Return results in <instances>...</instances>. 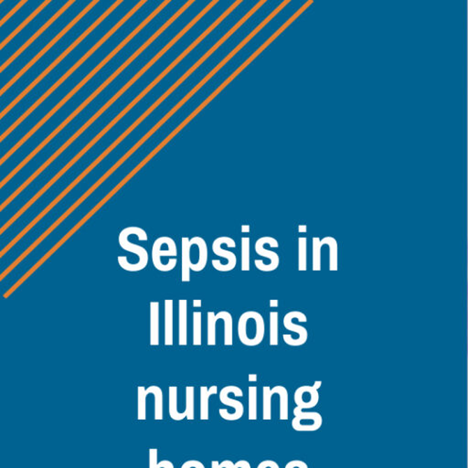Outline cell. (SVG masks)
<instances>
[{
	"instance_id": "52",
	"label": "cell",
	"mask_w": 468,
	"mask_h": 468,
	"mask_svg": "<svg viewBox=\"0 0 468 468\" xmlns=\"http://www.w3.org/2000/svg\"><path fill=\"white\" fill-rule=\"evenodd\" d=\"M307 229H308L307 225H299V232H301V234H302V232H308Z\"/></svg>"
},
{
	"instance_id": "1",
	"label": "cell",
	"mask_w": 468,
	"mask_h": 468,
	"mask_svg": "<svg viewBox=\"0 0 468 468\" xmlns=\"http://www.w3.org/2000/svg\"><path fill=\"white\" fill-rule=\"evenodd\" d=\"M218 3H219V0H213V1L209 3V5L206 6V7L201 11V13L197 15V16L194 17V19L191 20L190 22H188V24L185 26V27L182 29L181 31H179V33L176 34V36L173 38V39L170 40L166 46L164 47L163 49H161V51L158 52V54H156L154 57H153L151 60H150L149 63H147L146 66L139 70V72L135 73V75L133 76L130 80L126 82V84L123 85L122 88H121L119 92L114 94V96L112 97L110 100H108L107 104L103 105V107L100 108L99 110L97 111L96 113L94 114L93 116L91 117V119L88 120L87 122L85 123L84 125L82 126V128L79 129V130L76 132L75 135H73L72 137H70L69 139H68L66 142L64 143L63 145L61 146L60 149H59L57 151H56L54 154L52 156L51 158H48V160L44 162V163L41 165L39 169H38L36 172L33 173V174L29 176L27 181H26L22 185V186H20L16 191H15L14 196L17 197L19 195V194L22 193V190H24L25 188H27L29 185L34 181L35 179L37 178V176H39L41 173H43L44 170H45L47 167H48L50 165H51L52 162H54L56 158L59 157V156L63 154V153L66 151L68 147L72 145V144L75 142V141L77 139V138L80 137L82 134H84V132H85L88 128H90V126H92L93 123L96 122V121L98 119L99 117L101 116L105 111L108 110V109L110 108V107H112V105H113L114 103H116L117 100H119L120 97L122 96L123 94L129 89V88L133 86L135 82L139 80V79L142 77L145 73H146L147 70H149L150 68L154 66L155 64L157 63L158 61H160V59L163 57V56L166 54L167 52H169V50L172 49V47L174 46L175 44L178 43V41L181 40V38L183 37L188 31H190V29H193L194 26H195L197 23H198L199 20H201L202 17L209 13V11L211 10V8H214L215 6L218 4Z\"/></svg>"
},
{
	"instance_id": "37",
	"label": "cell",
	"mask_w": 468,
	"mask_h": 468,
	"mask_svg": "<svg viewBox=\"0 0 468 468\" xmlns=\"http://www.w3.org/2000/svg\"><path fill=\"white\" fill-rule=\"evenodd\" d=\"M202 312H193V345L202 346Z\"/></svg>"
},
{
	"instance_id": "33",
	"label": "cell",
	"mask_w": 468,
	"mask_h": 468,
	"mask_svg": "<svg viewBox=\"0 0 468 468\" xmlns=\"http://www.w3.org/2000/svg\"><path fill=\"white\" fill-rule=\"evenodd\" d=\"M299 270L305 272L308 270V239L299 238Z\"/></svg>"
},
{
	"instance_id": "45",
	"label": "cell",
	"mask_w": 468,
	"mask_h": 468,
	"mask_svg": "<svg viewBox=\"0 0 468 468\" xmlns=\"http://www.w3.org/2000/svg\"><path fill=\"white\" fill-rule=\"evenodd\" d=\"M235 467L236 468H251V465H250L248 461L240 460L237 463H235Z\"/></svg>"
},
{
	"instance_id": "27",
	"label": "cell",
	"mask_w": 468,
	"mask_h": 468,
	"mask_svg": "<svg viewBox=\"0 0 468 468\" xmlns=\"http://www.w3.org/2000/svg\"><path fill=\"white\" fill-rule=\"evenodd\" d=\"M147 395L153 394L155 397V419L163 420V391L161 388L152 385L146 388Z\"/></svg>"
},
{
	"instance_id": "15",
	"label": "cell",
	"mask_w": 468,
	"mask_h": 468,
	"mask_svg": "<svg viewBox=\"0 0 468 468\" xmlns=\"http://www.w3.org/2000/svg\"><path fill=\"white\" fill-rule=\"evenodd\" d=\"M301 313V311H291L288 312L284 317L282 323H284L285 328L287 331L294 332V333L299 335L297 338H294L292 335L285 334L282 335L285 344H287L288 346L300 347L307 343L308 340V329L305 326L297 325L294 322V320L299 317Z\"/></svg>"
},
{
	"instance_id": "42",
	"label": "cell",
	"mask_w": 468,
	"mask_h": 468,
	"mask_svg": "<svg viewBox=\"0 0 468 468\" xmlns=\"http://www.w3.org/2000/svg\"><path fill=\"white\" fill-rule=\"evenodd\" d=\"M181 468H206L201 461L188 460L182 465Z\"/></svg>"
},
{
	"instance_id": "9",
	"label": "cell",
	"mask_w": 468,
	"mask_h": 468,
	"mask_svg": "<svg viewBox=\"0 0 468 468\" xmlns=\"http://www.w3.org/2000/svg\"><path fill=\"white\" fill-rule=\"evenodd\" d=\"M99 2V0H93V1L90 2L87 7L84 8V10H82L81 13L77 15V16L73 17V20H70V22L68 23L66 27L61 29V31L59 32L57 35H56L54 39L50 41V43L47 44V45L44 47L43 50H41L39 54L35 55L33 59H31V60L29 61V63L26 64V66L23 67L19 73H17V75H15L14 77L11 79L10 81L8 82L7 84H5L4 86L1 88V91H0V96H4V93L7 92L8 90H10V87L13 86V84H16V82L19 81L20 79L22 78V76L24 75L25 73H27L28 70L31 69V68L33 66L34 64L36 63L41 57H43L44 54H46L47 52L50 51V49H52V47H54L55 44L61 39V38L66 36V33H68L70 29L75 27V26L77 24L78 22H80L81 20L85 16V15L89 13L93 8H96V6L98 4Z\"/></svg>"
},
{
	"instance_id": "22",
	"label": "cell",
	"mask_w": 468,
	"mask_h": 468,
	"mask_svg": "<svg viewBox=\"0 0 468 468\" xmlns=\"http://www.w3.org/2000/svg\"><path fill=\"white\" fill-rule=\"evenodd\" d=\"M174 322H173V300H165V345H173V331H174Z\"/></svg>"
},
{
	"instance_id": "23",
	"label": "cell",
	"mask_w": 468,
	"mask_h": 468,
	"mask_svg": "<svg viewBox=\"0 0 468 468\" xmlns=\"http://www.w3.org/2000/svg\"><path fill=\"white\" fill-rule=\"evenodd\" d=\"M51 3H52V0H47V1L41 3V5L39 8H37L36 10L33 11V13L29 15V16L24 20V22L20 23V24L17 26V27L15 29L14 31L11 32V33L8 35V36L6 38L5 40H2L1 44H0V49H4L5 46L7 45L8 43H10V41L13 40L14 38L16 37L17 35L22 31L23 29L27 27V26L29 24V22H31L32 20H33L35 17H36L38 15L41 13V11L45 10L47 6L51 4Z\"/></svg>"
},
{
	"instance_id": "38",
	"label": "cell",
	"mask_w": 468,
	"mask_h": 468,
	"mask_svg": "<svg viewBox=\"0 0 468 468\" xmlns=\"http://www.w3.org/2000/svg\"><path fill=\"white\" fill-rule=\"evenodd\" d=\"M270 345H278V312H270Z\"/></svg>"
},
{
	"instance_id": "44",
	"label": "cell",
	"mask_w": 468,
	"mask_h": 468,
	"mask_svg": "<svg viewBox=\"0 0 468 468\" xmlns=\"http://www.w3.org/2000/svg\"><path fill=\"white\" fill-rule=\"evenodd\" d=\"M257 468H280L276 462L273 460H266L258 465Z\"/></svg>"
},
{
	"instance_id": "24",
	"label": "cell",
	"mask_w": 468,
	"mask_h": 468,
	"mask_svg": "<svg viewBox=\"0 0 468 468\" xmlns=\"http://www.w3.org/2000/svg\"><path fill=\"white\" fill-rule=\"evenodd\" d=\"M190 238L181 239V281H190Z\"/></svg>"
},
{
	"instance_id": "39",
	"label": "cell",
	"mask_w": 468,
	"mask_h": 468,
	"mask_svg": "<svg viewBox=\"0 0 468 468\" xmlns=\"http://www.w3.org/2000/svg\"><path fill=\"white\" fill-rule=\"evenodd\" d=\"M250 246L251 241L249 237L241 238V271H250Z\"/></svg>"
},
{
	"instance_id": "21",
	"label": "cell",
	"mask_w": 468,
	"mask_h": 468,
	"mask_svg": "<svg viewBox=\"0 0 468 468\" xmlns=\"http://www.w3.org/2000/svg\"><path fill=\"white\" fill-rule=\"evenodd\" d=\"M179 345H188V301H179Z\"/></svg>"
},
{
	"instance_id": "34",
	"label": "cell",
	"mask_w": 468,
	"mask_h": 468,
	"mask_svg": "<svg viewBox=\"0 0 468 468\" xmlns=\"http://www.w3.org/2000/svg\"><path fill=\"white\" fill-rule=\"evenodd\" d=\"M169 412L172 419L179 421L181 413L178 410V387L176 386L169 388Z\"/></svg>"
},
{
	"instance_id": "32",
	"label": "cell",
	"mask_w": 468,
	"mask_h": 468,
	"mask_svg": "<svg viewBox=\"0 0 468 468\" xmlns=\"http://www.w3.org/2000/svg\"><path fill=\"white\" fill-rule=\"evenodd\" d=\"M218 319L213 311L207 314V344L209 346L216 345V324Z\"/></svg>"
},
{
	"instance_id": "31",
	"label": "cell",
	"mask_w": 468,
	"mask_h": 468,
	"mask_svg": "<svg viewBox=\"0 0 468 468\" xmlns=\"http://www.w3.org/2000/svg\"><path fill=\"white\" fill-rule=\"evenodd\" d=\"M323 239L319 237L313 238V255H312V269L315 272L322 271V247L325 246Z\"/></svg>"
},
{
	"instance_id": "51",
	"label": "cell",
	"mask_w": 468,
	"mask_h": 468,
	"mask_svg": "<svg viewBox=\"0 0 468 468\" xmlns=\"http://www.w3.org/2000/svg\"><path fill=\"white\" fill-rule=\"evenodd\" d=\"M257 375H249V382H257Z\"/></svg>"
},
{
	"instance_id": "13",
	"label": "cell",
	"mask_w": 468,
	"mask_h": 468,
	"mask_svg": "<svg viewBox=\"0 0 468 468\" xmlns=\"http://www.w3.org/2000/svg\"><path fill=\"white\" fill-rule=\"evenodd\" d=\"M292 428L297 432H316L323 425L322 415L317 412H304L302 409H294Z\"/></svg>"
},
{
	"instance_id": "48",
	"label": "cell",
	"mask_w": 468,
	"mask_h": 468,
	"mask_svg": "<svg viewBox=\"0 0 468 468\" xmlns=\"http://www.w3.org/2000/svg\"><path fill=\"white\" fill-rule=\"evenodd\" d=\"M269 303H270V307L271 308H278V304H279L278 300H276V299L275 300H270Z\"/></svg>"
},
{
	"instance_id": "8",
	"label": "cell",
	"mask_w": 468,
	"mask_h": 468,
	"mask_svg": "<svg viewBox=\"0 0 468 468\" xmlns=\"http://www.w3.org/2000/svg\"><path fill=\"white\" fill-rule=\"evenodd\" d=\"M266 335V323L257 311H246L238 322V338L244 346L256 347L263 342Z\"/></svg>"
},
{
	"instance_id": "35",
	"label": "cell",
	"mask_w": 468,
	"mask_h": 468,
	"mask_svg": "<svg viewBox=\"0 0 468 468\" xmlns=\"http://www.w3.org/2000/svg\"><path fill=\"white\" fill-rule=\"evenodd\" d=\"M146 388L140 386L137 388V419H146Z\"/></svg>"
},
{
	"instance_id": "16",
	"label": "cell",
	"mask_w": 468,
	"mask_h": 468,
	"mask_svg": "<svg viewBox=\"0 0 468 468\" xmlns=\"http://www.w3.org/2000/svg\"><path fill=\"white\" fill-rule=\"evenodd\" d=\"M75 0H70V1H67L66 4H64L63 7H61L60 10H59L57 13L54 15V16H52L51 19H49L48 22L44 23V24L41 26V27L38 29V31L35 32V33L32 35V36L29 38V39L26 41L24 44H22V46L20 47V48L17 50V52H15V54L11 56L10 59H8L6 63L2 64L1 67H0V70H1V73L4 72L6 68L10 66V64L13 63V61L16 60V59L19 57V56L22 54L23 52H25L26 50H27L29 47L31 46V44L33 43L34 41L36 40L41 34L43 33L44 31H46L47 29L51 27V26L54 24L56 20H57L59 17L61 16V15H63L64 13H66V11L69 10V8L72 7V6L75 4Z\"/></svg>"
},
{
	"instance_id": "25",
	"label": "cell",
	"mask_w": 468,
	"mask_h": 468,
	"mask_svg": "<svg viewBox=\"0 0 468 468\" xmlns=\"http://www.w3.org/2000/svg\"><path fill=\"white\" fill-rule=\"evenodd\" d=\"M218 322L222 320L225 323V345H234V319L228 311H220L216 314Z\"/></svg>"
},
{
	"instance_id": "12",
	"label": "cell",
	"mask_w": 468,
	"mask_h": 468,
	"mask_svg": "<svg viewBox=\"0 0 468 468\" xmlns=\"http://www.w3.org/2000/svg\"><path fill=\"white\" fill-rule=\"evenodd\" d=\"M267 244H273V246L279 247L278 240L273 237L264 236L256 241L255 246L256 254L270 260V264H264L263 260L255 261V267L262 272H273V271L278 269L279 264H280V257L275 252L266 249V246Z\"/></svg>"
},
{
	"instance_id": "30",
	"label": "cell",
	"mask_w": 468,
	"mask_h": 468,
	"mask_svg": "<svg viewBox=\"0 0 468 468\" xmlns=\"http://www.w3.org/2000/svg\"><path fill=\"white\" fill-rule=\"evenodd\" d=\"M194 402H195V388L193 386H188L186 388V408L183 413L179 414V421L186 419V418L190 421L195 419Z\"/></svg>"
},
{
	"instance_id": "5",
	"label": "cell",
	"mask_w": 468,
	"mask_h": 468,
	"mask_svg": "<svg viewBox=\"0 0 468 468\" xmlns=\"http://www.w3.org/2000/svg\"><path fill=\"white\" fill-rule=\"evenodd\" d=\"M149 2L147 0H142V1H139L137 3V5L135 6L134 8H132L131 10H129V13L128 14H126L125 16L122 17L119 20V22L116 23V25L114 26L113 28L110 29L107 32V34L105 35L104 37L101 38L75 64V66H72L70 68L69 70H67L66 73L57 82H55L54 85L51 88H49L48 91H47L46 93H44L43 96L40 97L39 99L37 100L36 102L34 103L33 105H31V107L28 108L27 110H26L24 114H22V116L19 117L15 122L6 130L5 132H3L1 135V137H0V142H3L6 139V137H8V135H10L20 125H22L23 121H25L26 119H28L29 116V114H31L33 113L35 110H37V108L40 107L45 100L48 99L50 96H52V93L55 92L56 90L58 89L59 87L61 86V84H63L64 82L67 80L68 78L70 77V75H73V73L75 72L76 70L79 69V67L82 66V64L85 63L92 56L94 52L97 51L105 43H107V41L110 39V37L113 36L114 33L119 29L122 27L123 24H125L126 22H128L129 20L131 19L132 17L134 16L135 13H137L138 10H140L141 8L143 7L144 5H146V3Z\"/></svg>"
},
{
	"instance_id": "43",
	"label": "cell",
	"mask_w": 468,
	"mask_h": 468,
	"mask_svg": "<svg viewBox=\"0 0 468 468\" xmlns=\"http://www.w3.org/2000/svg\"><path fill=\"white\" fill-rule=\"evenodd\" d=\"M285 468H308V466L304 461L293 460L289 462Z\"/></svg>"
},
{
	"instance_id": "3",
	"label": "cell",
	"mask_w": 468,
	"mask_h": 468,
	"mask_svg": "<svg viewBox=\"0 0 468 468\" xmlns=\"http://www.w3.org/2000/svg\"><path fill=\"white\" fill-rule=\"evenodd\" d=\"M217 27L218 26L216 23H213L210 27H209L207 29H205V31L202 32V35H199V36L197 38V39L194 40L193 43H191L190 45L188 46V48L185 50V51L182 52L181 55L179 56V57H176L175 60L173 61L172 63H170L169 66H167L166 69H165L163 72H162L160 75H158V77L156 78L155 80L149 85V86H146V88H145L142 92L138 94V96L135 97L133 101H132L130 104L128 105V107H126L125 109H123V110L121 111L120 113L117 114V116L114 117V119L112 120L111 122L109 123L104 129H103V130L100 131V133L96 135V137H94L93 139L91 140L90 142L88 143L87 145L85 146L84 149H82L81 151L75 156V158H72V160L68 162V164H66V166H64L63 169H61L60 172H59L57 174H56L54 178H52L51 181H50L48 183L45 185V186L41 188L39 193H38L39 194H36V195L33 197V199L29 202V204L31 205L32 203H33L35 201H37V199H39L44 193H46V191L48 190L49 188H51L56 181H59V179H61V176L66 174L68 170H69L70 167L73 166V165L77 163V162L80 160L81 158L84 157V156L86 154V153L89 151L91 149H93V147L96 146V144L98 143L99 141L101 140L102 138L108 133V132H110L111 129L113 128L114 126L117 125V123H119V121L123 119V117H125L126 114H128L129 112H130L132 109H133L135 105H137L138 103H139L141 100H142L144 97L146 96V94H149L153 88L157 86V85L160 84V82L163 80V79L166 77V76L169 75V73L172 72V70L174 69V68L178 66V64L181 63L182 60H183V59L186 58L187 56L190 54V52H193V50L195 49L196 47L198 46L203 40H205L206 38H207L209 35H210L211 32H213Z\"/></svg>"
},
{
	"instance_id": "20",
	"label": "cell",
	"mask_w": 468,
	"mask_h": 468,
	"mask_svg": "<svg viewBox=\"0 0 468 468\" xmlns=\"http://www.w3.org/2000/svg\"><path fill=\"white\" fill-rule=\"evenodd\" d=\"M150 345H160V303H150Z\"/></svg>"
},
{
	"instance_id": "40",
	"label": "cell",
	"mask_w": 468,
	"mask_h": 468,
	"mask_svg": "<svg viewBox=\"0 0 468 468\" xmlns=\"http://www.w3.org/2000/svg\"><path fill=\"white\" fill-rule=\"evenodd\" d=\"M166 460L158 462V449H149V468H164Z\"/></svg>"
},
{
	"instance_id": "17",
	"label": "cell",
	"mask_w": 468,
	"mask_h": 468,
	"mask_svg": "<svg viewBox=\"0 0 468 468\" xmlns=\"http://www.w3.org/2000/svg\"><path fill=\"white\" fill-rule=\"evenodd\" d=\"M190 270L202 272L208 264L209 250L203 238L195 236L190 240Z\"/></svg>"
},
{
	"instance_id": "2",
	"label": "cell",
	"mask_w": 468,
	"mask_h": 468,
	"mask_svg": "<svg viewBox=\"0 0 468 468\" xmlns=\"http://www.w3.org/2000/svg\"><path fill=\"white\" fill-rule=\"evenodd\" d=\"M194 3H195V0H190V1L185 3V4L182 6V7L179 8V10L176 11L175 14H173L172 17H169V19L167 20V22H165L164 24L162 25L161 27L158 29L154 34L152 35L151 37L149 38V39H147L146 41H145V43H144L142 45H141L139 48H138L137 51H135L134 54H132L130 57H129L128 60H126L125 63L122 64V66H121L119 68H117L116 72H114L113 75L109 76L107 80L103 82V84L100 85V86L97 88V89L94 91V92L91 94V96L88 97V98L85 100L84 103H82V104L79 105L77 108H76V110L73 111V113L70 114V116H68L67 119L64 120L63 122L61 123V125L59 126L54 132H52V134L48 135V137H47L45 139H44L43 142H41L40 145L38 146L36 149H35L33 151H32L31 154L28 156L27 158H25L24 160L20 162V163L17 165L16 167H15L13 172L10 173V174L6 176L4 179H2L0 187H4L8 181H10L11 179L14 178V176H16L17 173H19L20 170H22L23 167H24L26 165H27L29 162L35 157V156L39 154L41 150H43L44 147L48 145V144L51 142L52 139H54L56 135L60 133V132L63 131V129L66 128V126L69 125V123L72 122V121L75 119V117L77 116L78 114H80L81 112L84 110V109L88 105L91 104V103H92L93 100L96 99V97L98 96L99 94L101 93L103 91H104L105 88L108 86L109 84H111L112 82L116 80L117 76H119L121 73H122L123 70L126 69V68L130 66V64L133 63L135 59L139 57V55L143 54V52H145L146 50L149 48V47L151 45V44L154 43V41L157 40L158 37L161 36L162 33H164V32L166 31L167 29L173 24V23L176 22V20H178L179 17L181 16V15H183L185 11H186L188 8H190V6L194 4Z\"/></svg>"
},
{
	"instance_id": "41",
	"label": "cell",
	"mask_w": 468,
	"mask_h": 468,
	"mask_svg": "<svg viewBox=\"0 0 468 468\" xmlns=\"http://www.w3.org/2000/svg\"><path fill=\"white\" fill-rule=\"evenodd\" d=\"M28 1L27 0H22V1H20L17 3L16 6L8 13V14L4 15V16L2 17L1 20H0V26L3 27L4 26L5 23L8 22V20L10 19L11 17L13 16V15L16 14L17 11L20 10L24 6L25 4H27Z\"/></svg>"
},
{
	"instance_id": "55",
	"label": "cell",
	"mask_w": 468,
	"mask_h": 468,
	"mask_svg": "<svg viewBox=\"0 0 468 468\" xmlns=\"http://www.w3.org/2000/svg\"><path fill=\"white\" fill-rule=\"evenodd\" d=\"M467 288H468V287H467ZM467 292H468V291H467ZM467 352H468V341H467Z\"/></svg>"
},
{
	"instance_id": "28",
	"label": "cell",
	"mask_w": 468,
	"mask_h": 468,
	"mask_svg": "<svg viewBox=\"0 0 468 468\" xmlns=\"http://www.w3.org/2000/svg\"><path fill=\"white\" fill-rule=\"evenodd\" d=\"M218 393V387L213 385L210 388L201 387V420H209V401L211 395Z\"/></svg>"
},
{
	"instance_id": "18",
	"label": "cell",
	"mask_w": 468,
	"mask_h": 468,
	"mask_svg": "<svg viewBox=\"0 0 468 468\" xmlns=\"http://www.w3.org/2000/svg\"><path fill=\"white\" fill-rule=\"evenodd\" d=\"M152 262L156 269L160 270L162 258L176 257L178 248L172 238L163 236L158 238L152 247Z\"/></svg>"
},
{
	"instance_id": "10",
	"label": "cell",
	"mask_w": 468,
	"mask_h": 468,
	"mask_svg": "<svg viewBox=\"0 0 468 468\" xmlns=\"http://www.w3.org/2000/svg\"><path fill=\"white\" fill-rule=\"evenodd\" d=\"M131 234L135 235L138 237L139 241H147V234L142 228L139 227H128L123 229L122 232H120L119 237V243L121 248L128 251L129 252H133V254L137 255L138 257V263L135 264L132 272H138L145 269L147 264H149V254L144 247L137 246V244L132 243L129 241L128 238Z\"/></svg>"
},
{
	"instance_id": "6",
	"label": "cell",
	"mask_w": 468,
	"mask_h": 468,
	"mask_svg": "<svg viewBox=\"0 0 468 468\" xmlns=\"http://www.w3.org/2000/svg\"><path fill=\"white\" fill-rule=\"evenodd\" d=\"M190 75H193V72H191L190 70H188L186 73H183V75H182L178 81H176L175 84H173L172 87L169 88V90L166 91V93L162 94L160 98H158L157 101H156L154 104L151 105V107L147 109L145 113H144L142 116L139 117V119L135 120V122L132 123V125L129 126V128L126 129V130L123 132V133L121 135L120 137L117 138V139L114 141L113 144H112V145H110V146H108L107 149H105V151L103 152L102 154L100 155L96 160L93 161V163L91 164L90 166L87 167V169H85L84 172H82L81 174L79 175L77 178H76L75 181H73L72 183H70L69 186H68L66 190L63 191V193H61V195H59L57 198H56L55 202L57 203L58 202H60L61 199H63L64 196L67 195V194L69 193L73 188L77 186V185L80 183V182L85 178V176H88V174H90V173L92 172L93 170L96 169V167L98 166V165L101 163V162L104 160L105 158H107V156L110 154V153L113 151V150L116 149V146H119L120 144L122 143L123 141L125 140L126 138L128 137V135H130L132 132H133L135 129L137 128V126H139L140 123L146 119V117H149L150 114H151L153 112L156 110V109L160 107L162 103H163L165 100L167 98V97L172 96V94L174 93L175 91L178 89V88L181 86V85L183 84V82L186 81L188 77H190Z\"/></svg>"
},
{
	"instance_id": "19",
	"label": "cell",
	"mask_w": 468,
	"mask_h": 468,
	"mask_svg": "<svg viewBox=\"0 0 468 468\" xmlns=\"http://www.w3.org/2000/svg\"><path fill=\"white\" fill-rule=\"evenodd\" d=\"M294 401L297 407L302 410H309V409L316 407L319 402V391L308 385L299 387L294 391Z\"/></svg>"
},
{
	"instance_id": "14",
	"label": "cell",
	"mask_w": 468,
	"mask_h": 468,
	"mask_svg": "<svg viewBox=\"0 0 468 468\" xmlns=\"http://www.w3.org/2000/svg\"><path fill=\"white\" fill-rule=\"evenodd\" d=\"M235 243V241L228 236L219 237L213 241V251L214 255L227 260V264H222V262L220 260L211 261L215 270L219 271V272H229V271L234 270L236 267V255H235L234 252L228 251V250H225L222 247L225 243Z\"/></svg>"
},
{
	"instance_id": "7",
	"label": "cell",
	"mask_w": 468,
	"mask_h": 468,
	"mask_svg": "<svg viewBox=\"0 0 468 468\" xmlns=\"http://www.w3.org/2000/svg\"><path fill=\"white\" fill-rule=\"evenodd\" d=\"M123 2V0H117V1L113 3L111 7L109 8L107 10H105V13H103L101 16H100L98 19H97L96 22H94L93 24L90 26V27H88L86 29H85V31L82 32L80 36H79L77 39L73 41V43L70 44L69 47H68V48L63 52V54L59 56V57L56 58L55 61H52V63L50 64V66L47 67L46 69L44 70L43 72L41 73L40 75L38 76V77L35 79L34 81H32L31 84H29L28 86L26 87L25 89L23 90L22 92L20 93L19 96H17L16 98H15L13 101L10 103V105H8L7 107L3 109L1 114H0V119H4L6 114L10 113V112L13 110V109L16 107V105L19 104V103L22 101V100L24 98V97L27 96L29 92H31V91L33 90L34 88L37 86V84H39L40 82L43 81L47 75H49V73H51L52 70H54L55 68L57 67L59 64H60L61 61H63L64 59H66L67 56L70 54V52H73V50H75L76 47L79 45V44H81L82 41L86 39V38L89 36L91 33H92L94 29L98 27V26L101 24V23L104 22L105 19H107L109 15L113 13L114 11L116 10L121 4H122Z\"/></svg>"
},
{
	"instance_id": "36",
	"label": "cell",
	"mask_w": 468,
	"mask_h": 468,
	"mask_svg": "<svg viewBox=\"0 0 468 468\" xmlns=\"http://www.w3.org/2000/svg\"><path fill=\"white\" fill-rule=\"evenodd\" d=\"M248 402L249 420H256L257 419V387H249Z\"/></svg>"
},
{
	"instance_id": "54",
	"label": "cell",
	"mask_w": 468,
	"mask_h": 468,
	"mask_svg": "<svg viewBox=\"0 0 468 468\" xmlns=\"http://www.w3.org/2000/svg\"><path fill=\"white\" fill-rule=\"evenodd\" d=\"M226 468H236V467H235V464L232 463V461L228 460L227 466H226Z\"/></svg>"
},
{
	"instance_id": "46",
	"label": "cell",
	"mask_w": 468,
	"mask_h": 468,
	"mask_svg": "<svg viewBox=\"0 0 468 468\" xmlns=\"http://www.w3.org/2000/svg\"><path fill=\"white\" fill-rule=\"evenodd\" d=\"M226 463H227L226 460L222 462V463H219L218 461H213L211 462V468H225Z\"/></svg>"
},
{
	"instance_id": "4",
	"label": "cell",
	"mask_w": 468,
	"mask_h": 468,
	"mask_svg": "<svg viewBox=\"0 0 468 468\" xmlns=\"http://www.w3.org/2000/svg\"><path fill=\"white\" fill-rule=\"evenodd\" d=\"M170 3H172L170 0H166V1L161 2V4L158 6V7L156 8V10H154L151 14L149 15V16H147L146 19L144 20L143 22H141L140 24L134 29V31H132L131 33H129L128 37H126L125 39L121 41L119 45H117L116 48H114L113 51H112L110 54L107 56V57L103 59V61L98 64V66H96V68H93L92 72L88 73V75L85 76L84 80H82L80 82H79V84L76 85V86L73 88V89L70 91V92L68 93L67 96L64 97V98L61 100L60 103H58V104L56 105L55 107L52 108V110L50 111L49 113L47 114L46 116H44L39 123H37V125L33 126V128H31V130H29L28 133L26 134L24 137H23L22 139H20L19 142L16 144V145H14L13 147H11V149L8 150V151L6 153L4 156H3L1 160H0V165L2 166V165L4 164L5 162L11 157V156L15 154V152H17V150L20 149V147L24 145V144L27 142L29 138H31L32 135H33L38 130H39V129H40L41 126H43L44 123L48 122V121L51 119L52 117L54 116V114L57 113V112L60 110V109L63 107L67 102H69L70 100L73 98V96H75V94L77 93L79 91H80L82 88L87 84L88 82L92 80L93 76L96 75V73H98L100 70L103 69V68L107 66L109 61H110L114 57V56L119 54L120 51H122V50L125 48V47L128 45V44L130 43V41L133 40L134 38L137 36V35L141 31H142V29H145L146 26L149 25V23L151 22L152 20L158 16V15H160L161 11L163 10L165 8H167V6L170 4Z\"/></svg>"
},
{
	"instance_id": "26",
	"label": "cell",
	"mask_w": 468,
	"mask_h": 468,
	"mask_svg": "<svg viewBox=\"0 0 468 468\" xmlns=\"http://www.w3.org/2000/svg\"><path fill=\"white\" fill-rule=\"evenodd\" d=\"M278 386L263 388V419H272V400L273 396L278 395Z\"/></svg>"
},
{
	"instance_id": "49",
	"label": "cell",
	"mask_w": 468,
	"mask_h": 468,
	"mask_svg": "<svg viewBox=\"0 0 468 468\" xmlns=\"http://www.w3.org/2000/svg\"><path fill=\"white\" fill-rule=\"evenodd\" d=\"M251 231V227H250V225H243L241 226V232H246V234H248Z\"/></svg>"
},
{
	"instance_id": "47",
	"label": "cell",
	"mask_w": 468,
	"mask_h": 468,
	"mask_svg": "<svg viewBox=\"0 0 468 468\" xmlns=\"http://www.w3.org/2000/svg\"><path fill=\"white\" fill-rule=\"evenodd\" d=\"M202 300H193V307L194 308H202Z\"/></svg>"
},
{
	"instance_id": "11",
	"label": "cell",
	"mask_w": 468,
	"mask_h": 468,
	"mask_svg": "<svg viewBox=\"0 0 468 468\" xmlns=\"http://www.w3.org/2000/svg\"><path fill=\"white\" fill-rule=\"evenodd\" d=\"M231 393L236 397L243 396V391H241V388L239 387L229 385V386L223 388L222 390L220 391V401L222 405L234 409V412L232 414H229L227 409H220V416L222 417L223 420L226 421L240 420L244 414V406L240 401L231 398V397H229V394Z\"/></svg>"
},
{
	"instance_id": "50",
	"label": "cell",
	"mask_w": 468,
	"mask_h": 468,
	"mask_svg": "<svg viewBox=\"0 0 468 468\" xmlns=\"http://www.w3.org/2000/svg\"><path fill=\"white\" fill-rule=\"evenodd\" d=\"M322 382L319 381V382H315L314 384L312 385V386H313L315 388H316V390L319 391L320 387H322Z\"/></svg>"
},
{
	"instance_id": "53",
	"label": "cell",
	"mask_w": 468,
	"mask_h": 468,
	"mask_svg": "<svg viewBox=\"0 0 468 468\" xmlns=\"http://www.w3.org/2000/svg\"><path fill=\"white\" fill-rule=\"evenodd\" d=\"M164 468H174V465H173L172 462L166 460Z\"/></svg>"
},
{
	"instance_id": "29",
	"label": "cell",
	"mask_w": 468,
	"mask_h": 468,
	"mask_svg": "<svg viewBox=\"0 0 468 468\" xmlns=\"http://www.w3.org/2000/svg\"><path fill=\"white\" fill-rule=\"evenodd\" d=\"M324 243L329 248V270L335 272L338 269V241L332 236L323 238Z\"/></svg>"
}]
</instances>
